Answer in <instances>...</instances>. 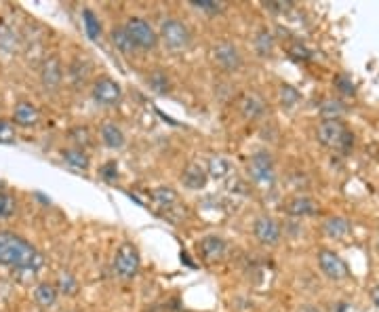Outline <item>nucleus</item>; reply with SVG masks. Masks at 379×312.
Listing matches in <instances>:
<instances>
[{
    "mask_svg": "<svg viewBox=\"0 0 379 312\" xmlns=\"http://www.w3.org/2000/svg\"><path fill=\"white\" fill-rule=\"evenodd\" d=\"M0 266L13 268L15 274L23 283H27L40 272V268L45 266V258L23 237L11 230H0Z\"/></svg>",
    "mask_w": 379,
    "mask_h": 312,
    "instance_id": "1",
    "label": "nucleus"
},
{
    "mask_svg": "<svg viewBox=\"0 0 379 312\" xmlns=\"http://www.w3.org/2000/svg\"><path fill=\"white\" fill-rule=\"evenodd\" d=\"M316 137L318 141L329 150H337V152H350L352 148V133L345 129V125L341 121H323L316 127Z\"/></svg>",
    "mask_w": 379,
    "mask_h": 312,
    "instance_id": "2",
    "label": "nucleus"
},
{
    "mask_svg": "<svg viewBox=\"0 0 379 312\" xmlns=\"http://www.w3.org/2000/svg\"><path fill=\"white\" fill-rule=\"evenodd\" d=\"M247 176L251 178L253 184L261 188H270L276 182V167L274 158L268 150H259L249 156L247 160Z\"/></svg>",
    "mask_w": 379,
    "mask_h": 312,
    "instance_id": "3",
    "label": "nucleus"
},
{
    "mask_svg": "<svg viewBox=\"0 0 379 312\" xmlns=\"http://www.w3.org/2000/svg\"><path fill=\"white\" fill-rule=\"evenodd\" d=\"M164 47L173 53H182L190 47L192 43V32H190V27L178 19V17H169L164 19V23L160 25V36Z\"/></svg>",
    "mask_w": 379,
    "mask_h": 312,
    "instance_id": "4",
    "label": "nucleus"
},
{
    "mask_svg": "<svg viewBox=\"0 0 379 312\" xmlns=\"http://www.w3.org/2000/svg\"><path fill=\"white\" fill-rule=\"evenodd\" d=\"M139 266H141L139 249L129 241L121 243L119 249H116V253H114V272H116V276L123 278V280H129L139 272Z\"/></svg>",
    "mask_w": 379,
    "mask_h": 312,
    "instance_id": "5",
    "label": "nucleus"
},
{
    "mask_svg": "<svg viewBox=\"0 0 379 312\" xmlns=\"http://www.w3.org/2000/svg\"><path fill=\"white\" fill-rule=\"evenodd\" d=\"M125 30L131 36L133 45L137 51H152L158 45V34L152 27L150 21H145L143 17H129L125 23Z\"/></svg>",
    "mask_w": 379,
    "mask_h": 312,
    "instance_id": "6",
    "label": "nucleus"
},
{
    "mask_svg": "<svg viewBox=\"0 0 379 312\" xmlns=\"http://www.w3.org/2000/svg\"><path fill=\"white\" fill-rule=\"evenodd\" d=\"M211 58H213V64L228 74L239 72L243 68V55L239 47L230 40H217L211 47Z\"/></svg>",
    "mask_w": 379,
    "mask_h": 312,
    "instance_id": "7",
    "label": "nucleus"
},
{
    "mask_svg": "<svg viewBox=\"0 0 379 312\" xmlns=\"http://www.w3.org/2000/svg\"><path fill=\"white\" fill-rule=\"evenodd\" d=\"M91 97L95 104L110 108L123 99V87L110 76H97L91 82Z\"/></svg>",
    "mask_w": 379,
    "mask_h": 312,
    "instance_id": "8",
    "label": "nucleus"
},
{
    "mask_svg": "<svg viewBox=\"0 0 379 312\" xmlns=\"http://www.w3.org/2000/svg\"><path fill=\"white\" fill-rule=\"evenodd\" d=\"M62 82H64V64H62L60 58H57V55H49L40 66L42 89L49 91V93H55V91H60Z\"/></svg>",
    "mask_w": 379,
    "mask_h": 312,
    "instance_id": "9",
    "label": "nucleus"
},
{
    "mask_svg": "<svg viewBox=\"0 0 379 312\" xmlns=\"http://www.w3.org/2000/svg\"><path fill=\"white\" fill-rule=\"evenodd\" d=\"M318 266H320V270L325 272V276L331 278V280H343V278L350 276L347 264L339 258L335 251H329V249L318 251Z\"/></svg>",
    "mask_w": 379,
    "mask_h": 312,
    "instance_id": "10",
    "label": "nucleus"
},
{
    "mask_svg": "<svg viewBox=\"0 0 379 312\" xmlns=\"http://www.w3.org/2000/svg\"><path fill=\"white\" fill-rule=\"evenodd\" d=\"M253 235L255 239L261 243V245H266V247H274L280 243V226L274 217L270 215H259L253 224Z\"/></svg>",
    "mask_w": 379,
    "mask_h": 312,
    "instance_id": "11",
    "label": "nucleus"
},
{
    "mask_svg": "<svg viewBox=\"0 0 379 312\" xmlns=\"http://www.w3.org/2000/svg\"><path fill=\"white\" fill-rule=\"evenodd\" d=\"M198 255H200V260H205L207 264L221 262L228 255V243L217 235H207L198 241Z\"/></svg>",
    "mask_w": 379,
    "mask_h": 312,
    "instance_id": "12",
    "label": "nucleus"
},
{
    "mask_svg": "<svg viewBox=\"0 0 379 312\" xmlns=\"http://www.w3.org/2000/svg\"><path fill=\"white\" fill-rule=\"evenodd\" d=\"M239 110L243 119L247 121H257L266 115V101L259 93H253V91H247L239 97Z\"/></svg>",
    "mask_w": 379,
    "mask_h": 312,
    "instance_id": "13",
    "label": "nucleus"
},
{
    "mask_svg": "<svg viewBox=\"0 0 379 312\" xmlns=\"http://www.w3.org/2000/svg\"><path fill=\"white\" fill-rule=\"evenodd\" d=\"M38 121H40V112H38V108L32 101H19L15 106V110H13V121H11L15 127L27 129V127L38 125Z\"/></svg>",
    "mask_w": 379,
    "mask_h": 312,
    "instance_id": "14",
    "label": "nucleus"
},
{
    "mask_svg": "<svg viewBox=\"0 0 379 312\" xmlns=\"http://www.w3.org/2000/svg\"><path fill=\"white\" fill-rule=\"evenodd\" d=\"M68 80L72 84V89H82L86 82L91 78V64L86 62L84 58H74L70 64H68Z\"/></svg>",
    "mask_w": 379,
    "mask_h": 312,
    "instance_id": "15",
    "label": "nucleus"
},
{
    "mask_svg": "<svg viewBox=\"0 0 379 312\" xmlns=\"http://www.w3.org/2000/svg\"><path fill=\"white\" fill-rule=\"evenodd\" d=\"M207 180H209L207 169L200 163H188L186 169L182 171V184L188 190H202L207 186Z\"/></svg>",
    "mask_w": 379,
    "mask_h": 312,
    "instance_id": "16",
    "label": "nucleus"
},
{
    "mask_svg": "<svg viewBox=\"0 0 379 312\" xmlns=\"http://www.w3.org/2000/svg\"><path fill=\"white\" fill-rule=\"evenodd\" d=\"M99 137L103 141V146L110 148V150H121L125 148L127 144V137H125V131L116 125L114 121H108L99 127Z\"/></svg>",
    "mask_w": 379,
    "mask_h": 312,
    "instance_id": "17",
    "label": "nucleus"
},
{
    "mask_svg": "<svg viewBox=\"0 0 379 312\" xmlns=\"http://www.w3.org/2000/svg\"><path fill=\"white\" fill-rule=\"evenodd\" d=\"M150 201L164 211H173V209H180V194L175 188L171 186H158L150 192Z\"/></svg>",
    "mask_w": 379,
    "mask_h": 312,
    "instance_id": "18",
    "label": "nucleus"
},
{
    "mask_svg": "<svg viewBox=\"0 0 379 312\" xmlns=\"http://www.w3.org/2000/svg\"><path fill=\"white\" fill-rule=\"evenodd\" d=\"M284 211L293 217H306V215H314L318 211V205L310 196H293L286 201Z\"/></svg>",
    "mask_w": 379,
    "mask_h": 312,
    "instance_id": "19",
    "label": "nucleus"
},
{
    "mask_svg": "<svg viewBox=\"0 0 379 312\" xmlns=\"http://www.w3.org/2000/svg\"><path fill=\"white\" fill-rule=\"evenodd\" d=\"M32 298H34V304L40 306V308H53L57 298H60V293H57L55 285L51 280H42L38 283V285L34 287L32 291Z\"/></svg>",
    "mask_w": 379,
    "mask_h": 312,
    "instance_id": "20",
    "label": "nucleus"
},
{
    "mask_svg": "<svg viewBox=\"0 0 379 312\" xmlns=\"http://www.w3.org/2000/svg\"><path fill=\"white\" fill-rule=\"evenodd\" d=\"M110 40H112L114 49L119 51V53H123V55H133V53H137V49H135L131 36H129L127 30H125V25H114L112 30H110Z\"/></svg>",
    "mask_w": 379,
    "mask_h": 312,
    "instance_id": "21",
    "label": "nucleus"
},
{
    "mask_svg": "<svg viewBox=\"0 0 379 312\" xmlns=\"http://www.w3.org/2000/svg\"><path fill=\"white\" fill-rule=\"evenodd\" d=\"M55 289L60 296H66V298H74L78 291H80V285H78V278L70 272V270H62L55 278Z\"/></svg>",
    "mask_w": 379,
    "mask_h": 312,
    "instance_id": "22",
    "label": "nucleus"
},
{
    "mask_svg": "<svg viewBox=\"0 0 379 312\" xmlns=\"http://www.w3.org/2000/svg\"><path fill=\"white\" fill-rule=\"evenodd\" d=\"M323 228H325V235H327L329 239L341 241V239H345V237L350 235V230H352V226H350V221H347L345 217L335 215V217H327V219H325Z\"/></svg>",
    "mask_w": 379,
    "mask_h": 312,
    "instance_id": "23",
    "label": "nucleus"
},
{
    "mask_svg": "<svg viewBox=\"0 0 379 312\" xmlns=\"http://www.w3.org/2000/svg\"><path fill=\"white\" fill-rule=\"evenodd\" d=\"M68 137L72 139V144H74V148H78V150H84V148H91L93 144H95V135H93V131L89 129V127H84V125H76V127H72L70 131H68Z\"/></svg>",
    "mask_w": 379,
    "mask_h": 312,
    "instance_id": "24",
    "label": "nucleus"
},
{
    "mask_svg": "<svg viewBox=\"0 0 379 312\" xmlns=\"http://www.w3.org/2000/svg\"><path fill=\"white\" fill-rule=\"evenodd\" d=\"M253 45H255V51H257L259 58H270L272 51H274V36L268 27H259Z\"/></svg>",
    "mask_w": 379,
    "mask_h": 312,
    "instance_id": "25",
    "label": "nucleus"
},
{
    "mask_svg": "<svg viewBox=\"0 0 379 312\" xmlns=\"http://www.w3.org/2000/svg\"><path fill=\"white\" fill-rule=\"evenodd\" d=\"M62 158L74 167V169H80V171H86V169L91 167V158L84 150H78V148H64L62 150Z\"/></svg>",
    "mask_w": 379,
    "mask_h": 312,
    "instance_id": "26",
    "label": "nucleus"
},
{
    "mask_svg": "<svg viewBox=\"0 0 379 312\" xmlns=\"http://www.w3.org/2000/svg\"><path fill=\"white\" fill-rule=\"evenodd\" d=\"M343 115H345V106L339 99L327 97L320 104V117H323V121H339Z\"/></svg>",
    "mask_w": 379,
    "mask_h": 312,
    "instance_id": "27",
    "label": "nucleus"
},
{
    "mask_svg": "<svg viewBox=\"0 0 379 312\" xmlns=\"http://www.w3.org/2000/svg\"><path fill=\"white\" fill-rule=\"evenodd\" d=\"M148 84H150V89L154 91V93H160V95H164V93H169V89H171V80H169V76L164 74V70H160V68H154L150 74H148Z\"/></svg>",
    "mask_w": 379,
    "mask_h": 312,
    "instance_id": "28",
    "label": "nucleus"
},
{
    "mask_svg": "<svg viewBox=\"0 0 379 312\" xmlns=\"http://www.w3.org/2000/svg\"><path fill=\"white\" fill-rule=\"evenodd\" d=\"M82 25L86 30V36H89L91 40H99L101 36V23H99V17L95 15V11L91 9H84L82 11Z\"/></svg>",
    "mask_w": 379,
    "mask_h": 312,
    "instance_id": "29",
    "label": "nucleus"
},
{
    "mask_svg": "<svg viewBox=\"0 0 379 312\" xmlns=\"http://www.w3.org/2000/svg\"><path fill=\"white\" fill-rule=\"evenodd\" d=\"M230 173V163L223 156H213L207 167V176L213 180H223Z\"/></svg>",
    "mask_w": 379,
    "mask_h": 312,
    "instance_id": "30",
    "label": "nucleus"
},
{
    "mask_svg": "<svg viewBox=\"0 0 379 312\" xmlns=\"http://www.w3.org/2000/svg\"><path fill=\"white\" fill-rule=\"evenodd\" d=\"M278 97H280V106L284 108H293L302 101V93L295 87H291V84H280Z\"/></svg>",
    "mask_w": 379,
    "mask_h": 312,
    "instance_id": "31",
    "label": "nucleus"
},
{
    "mask_svg": "<svg viewBox=\"0 0 379 312\" xmlns=\"http://www.w3.org/2000/svg\"><path fill=\"white\" fill-rule=\"evenodd\" d=\"M333 84H335V89L341 93V95H354L356 93V89H354V82H352V78H350V74H337L335 78H333Z\"/></svg>",
    "mask_w": 379,
    "mask_h": 312,
    "instance_id": "32",
    "label": "nucleus"
},
{
    "mask_svg": "<svg viewBox=\"0 0 379 312\" xmlns=\"http://www.w3.org/2000/svg\"><path fill=\"white\" fill-rule=\"evenodd\" d=\"M15 135V125L7 119H0V144H13Z\"/></svg>",
    "mask_w": 379,
    "mask_h": 312,
    "instance_id": "33",
    "label": "nucleus"
},
{
    "mask_svg": "<svg viewBox=\"0 0 379 312\" xmlns=\"http://www.w3.org/2000/svg\"><path fill=\"white\" fill-rule=\"evenodd\" d=\"M13 211H15V201H13V196L7 194L5 190H0V219L11 217Z\"/></svg>",
    "mask_w": 379,
    "mask_h": 312,
    "instance_id": "34",
    "label": "nucleus"
},
{
    "mask_svg": "<svg viewBox=\"0 0 379 312\" xmlns=\"http://www.w3.org/2000/svg\"><path fill=\"white\" fill-rule=\"evenodd\" d=\"M192 7H196L200 11H209V13H219L223 9L221 3H213V0H194Z\"/></svg>",
    "mask_w": 379,
    "mask_h": 312,
    "instance_id": "35",
    "label": "nucleus"
},
{
    "mask_svg": "<svg viewBox=\"0 0 379 312\" xmlns=\"http://www.w3.org/2000/svg\"><path fill=\"white\" fill-rule=\"evenodd\" d=\"M289 53H291V58L293 60H299V62H308V60H312V53L304 47V45H293L289 49Z\"/></svg>",
    "mask_w": 379,
    "mask_h": 312,
    "instance_id": "36",
    "label": "nucleus"
},
{
    "mask_svg": "<svg viewBox=\"0 0 379 312\" xmlns=\"http://www.w3.org/2000/svg\"><path fill=\"white\" fill-rule=\"evenodd\" d=\"M99 176L106 180V182H114L119 178V171H116V163L114 160H108L101 169H99Z\"/></svg>",
    "mask_w": 379,
    "mask_h": 312,
    "instance_id": "37",
    "label": "nucleus"
},
{
    "mask_svg": "<svg viewBox=\"0 0 379 312\" xmlns=\"http://www.w3.org/2000/svg\"><path fill=\"white\" fill-rule=\"evenodd\" d=\"M264 7L274 11V13H286L289 9H293V3H278V0H270V3H264Z\"/></svg>",
    "mask_w": 379,
    "mask_h": 312,
    "instance_id": "38",
    "label": "nucleus"
},
{
    "mask_svg": "<svg viewBox=\"0 0 379 312\" xmlns=\"http://www.w3.org/2000/svg\"><path fill=\"white\" fill-rule=\"evenodd\" d=\"M371 300H373V304L379 308V287H373V289H371Z\"/></svg>",
    "mask_w": 379,
    "mask_h": 312,
    "instance_id": "39",
    "label": "nucleus"
},
{
    "mask_svg": "<svg viewBox=\"0 0 379 312\" xmlns=\"http://www.w3.org/2000/svg\"><path fill=\"white\" fill-rule=\"evenodd\" d=\"M335 312H354V308H352V306H350V304H339Z\"/></svg>",
    "mask_w": 379,
    "mask_h": 312,
    "instance_id": "40",
    "label": "nucleus"
},
{
    "mask_svg": "<svg viewBox=\"0 0 379 312\" xmlns=\"http://www.w3.org/2000/svg\"><path fill=\"white\" fill-rule=\"evenodd\" d=\"M297 312H318V308H316V306H310V304H306V306H302Z\"/></svg>",
    "mask_w": 379,
    "mask_h": 312,
    "instance_id": "41",
    "label": "nucleus"
}]
</instances>
